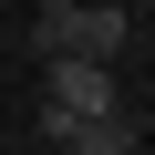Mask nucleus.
Listing matches in <instances>:
<instances>
[{
    "instance_id": "nucleus-1",
    "label": "nucleus",
    "mask_w": 155,
    "mask_h": 155,
    "mask_svg": "<svg viewBox=\"0 0 155 155\" xmlns=\"http://www.w3.org/2000/svg\"><path fill=\"white\" fill-rule=\"evenodd\" d=\"M41 104H52V114H124V104H114V62H93V52H41Z\"/></svg>"
},
{
    "instance_id": "nucleus-2",
    "label": "nucleus",
    "mask_w": 155,
    "mask_h": 155,
    "mask_svg": "<svg viewBox=\"0 0 155 155\" xmlns=\"http://www.w3.org/2000/svg\"><path fill=\"white\" fill-rule=\"evenodd\" d=\"M41 134H52L62 155H134V124H124V114H52V104H41Z\"/></svg>"
},
{
    "instance_id": "nucleus-3",
    "label": "nucleus",
    "mask_w": 155,
    "mask_h": 155,
    "mask_svg": "<svg viewBox=\"0 0 155 155\" xmlns=\"http://www.w3.org/2000/svg\"><path fill=\"white\" fill-rule=\"evenodd\" d=\"M62 52H93V62H114V52H124V11L83 0V11H72V31H62Z\"/></svg>"
},
{
    "instance_id": "nucleus-4",
    "label": "nucleus",
    "mask_w": 155,
    "mask_h": 155,
    "mask_svg": "<svg viewBox=\"0 0 155 155\" xmlns=\"http://www.w3.org/2000/svg\"><path fill=\"white\" fill-rule=\"evenodd\" d=\"M72 11H83V0H31V21H41V52H62V31H72Z\"/></svg>"
}]
</instances>
